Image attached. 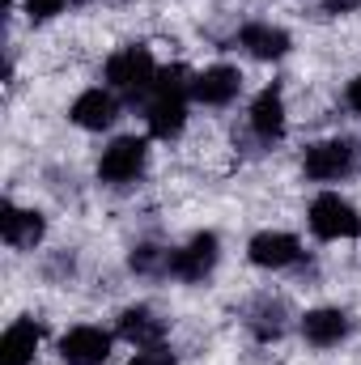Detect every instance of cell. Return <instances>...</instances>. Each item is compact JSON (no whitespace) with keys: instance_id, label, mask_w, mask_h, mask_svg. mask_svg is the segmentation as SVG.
<instances>
[{"instance_id":"1","label":"cell","mask_w":361,"mask_h":365,"mask_svg":"<svg viewBox=\"0 0 361 365\" xmlns=\"http://www.w3.org/2000/svg\"><path fill=\"white\" fill-rule=\"evenodd\" d=\"M361 166V145L357 140H319L306 149L302 158V170L306 179H319V182H336L345 175H353Z\"/></svg>"},{"instance_id":"2","label":"cell","mask_w":361,"mask_h":365,"mask_svg":"<svg viewBox=\"0 0 361 365\" xmlns=\"http://www.w3.org/2000/svg\"><path fill=\"white\" fill-rule=\"evenodd\" d=\"M145 162H149V145H145L141 136H115V140L102 149V158H98V179L123 187V182L141 179Z\"/></svg>"},{"instance_id":"3","label":"cell","mask_w":361,"mask_h":365,"mask_svg":"<svg viewBox=\"0 0 361 365\" xmlns=\"http://www.w3.org/2000/svg\"><path fill=\"white\" fill-rule=\"evenodd\" d=\"M153 77H158V64H153L149 47H123V51H115V56L106 60V81H111L115 90L132 93V98L149 93Z\"/></svg>"},{"instance_id":"4","label":"cell","mask_w":361,"mask_h":365,"mask_svg":"<svg viewBox=\"0 0 361 365\" xmlns=\"http://www.w3.org/2000/svg\"><path fill=\"white\" fill-rule=\"evenodd\" d=\"M310 230H315L319 238H327V242H336V238H357L361 217L349 200H340L336 191H323V195H315V204H310Z\"/></svg>"},{"instance_id":"5","label":"cell","mask_w":361,"mask_h":365,"mask_svg":"<svg viewBox=\"0 0 361 365\" xmlns=\"http://www.w3.org/2000/svg\"><path fill=\"white\" fill-rule=\"evenodd\" d=\"M217 259H221V242H217V234H195L187 247H179L175 255H171V276H179L187 284H195V280H204V276L217 268Z\"/></svg>"},{"instance_id":"6","label":"cell","mask_w":361,"mask_h":365,"mask_svg":"<svg viewBox=\"0 0 361 365\" xmlns=\"http://www.w3.org/2000/svg\"><path fill=\"white\" fill-rule=\"evenodd\" d=\"M298 255H302V242L293 234H285V230H264V234H255L247 242V259L255 268H272V272L298 264Z\"/></svg>"},{"instance_id":"7","label":"cell","mask_w":361,"mask_h":365,"mask_svg":"<svg viewBox=\"0 0 361 365\" xmlns=\"http://www.w3.org/2000/svg\"><path fill=\"white\" fill-rule=\"evenodd\" d=\"M0 234H4V242H9L13 251H34V247L43 242V234H47V221H43V212H34V208L4 204V208H0Z\"/></svg>"},{"instance_id":"8","label":"cell","mask_w":361,"mask_h":365,"mask_svg":"<svg viewBox=\"0 0 361 365\" xmlns=\"http://www.w3.org/2000/svg\"><path fill=\"white\" fill-rule=\"evenodd\" d=\"M238 90H243V77L230 64H213L200 77H191V98L204 102V106H225V102L238 98Z\"/></svg>"},{"instance_id":"9","label":"cell","mask_w":361,"mask_h":365,"mask_svg":"<svg viewBox=\"0 0 361 365\" xmlns=\"http://www.w3.org/2000/svg\"><path fill=\"white\" fill-rule=\"evenodd\" d=\"M60 357L64 365H102L111 357V336L102 327H73L60 340Z\"/></svg>"},{"instance_id":"10","label":"cell","mask_w":361,"mask_h":365,"mask_svg":"<svg viewBox=\"0 0 361 365\" xmlns=\"http://www.w3.org/2000/svg\"><path fill=\"white\" fill-rule=\"evenodd\" d=\"M145 119H149V132H153L158 140L179 136L183 123H187V93H149Z\"/></svg>"},{"instance_id":"11","label":"cell","mask_w":361,"mask_h":365,"mask_svg":"<svg viewBox=\"0 0 361 365\" xmlns=\"http://www.w3.org/2000/svg\"><path fill=\"white\" fill-rule=\"evenodd\" d=\"M115 115H119V102H115V93H106V90L77 93V102H73V110H68V119H73L77 128H86V132H102V128H111Z\"/></svg>"},{"instance_id":"12","label":"cell","mask_w":361,"mask_h":365,"mask_svg":"<svg viewBox=\"0 0 361 365\" xmlns=\"http://www.w3.org/2000/svg\"><path fill=\"white\" fill-rule=\"evenodd\" d=\"M302 336L315 349H332V344H340L349 336V314L336 310V306H319V310H310L302 319Z\"/></svg>"},{"instance_id":"13","label":"cell","mask_w":361,"mask_h":365,"mask_svg":"<svg viewBox=\"0 0 361 365\" xmlns=\"http://www.w3.org/2000/svg\"><path fill=\"white\" fill-rule=\"evenodd\" d=\"M119 336H123L128 344H136V349H153V344H162V336H166V319H158L149 306H128V310L119 314Z\"/></svg>"},{"instance_id":"14","label":"cell","mask_w":361,"mask_h":365,"mask_svg":"<svg viewBox=\"0 0 361 365\" xmlns=\"http://www.w3.org/2000/svg\"><path fill=\"white\" fill-rule=\"evenodd\" d=\"M251 128H255V136L260 140H280L285 136V98L276 86L255 93V102H251Z\"/></svg>"},{"instance_id":"15","label":"cell","mask_w":361,"mask_h":365,"mask_svg":"<svg viewBox=\"0 0 361 365\" xmlns=\"http://www.w3.org/2000/svg\"><path fill=\"white\" fill-rule=\"evenodd\" d=\"M39 340H43V327L34 319H17L0 340V365H30L39 353Z\"/></svg>"},{"instance_id":"16","label":"cell","mask_w":361,"mask_h":365,"mask_svg":"<svg viewBox=\"0 0 361 365\" xmlns=\"http://www.w3.org/2000/svg\"><path fill=\"white\" fill-rule=\"evenodd\" d=\"M285 319H289V310H285L280 297H255L251 310H247V327H251V336L264 340V344L285 336V327H289Z\"/></svg>"},{"instance_id":"17","label":"cell","mask_w":361,"mask_h":365,"mask_svg":"<svg viewBox=\"0 0 361 365\" xmlns=\"http://www.w3.org/2000/svg\"><path fill=\"white\" fill-rule=\"evenodd\" d=\"M238 43H243L255 60H280V56L289 51V34H285L280 26H268V21H251V26H243Z\"/></svg>"},{"instance_id":"18","label":"cell","mask_w":361,"mask_h":365,"mask_svg":"<svg viewBox=\"0 0 361 365\" xmlns=\"http://www.w3.org/2000/svg\"><path fill=\"white\" fill-rule=\"evenodd\" d=\"M132 272H141V276L171 272V251H162V247H153V242L132 247Z\"/></svg>"},{"instance_id":"19","label":"cell","mask_w":361,"mask_h":365,"mask_svg":"<svg viewBox=\"0 0 361 365\" xmlns=\"http://www.w3.org/2000/svg\"><path fill=\"white\" fill-rule=\"evenodd\" d=\"M21 4H26V17H30V21H47V17H56L68 0H21Z\"/></svg>"},{"instance_id":"20","label":"cell","mask_w":361,"mask_h":365,"mask_svg":"<svg viewBox=\"0 0 361 365\" xmlns=\"http://www.w3.org/2000/svg\"><path fill=\"white\" fill-rule=\"evenodd\" d=\"M128 365H175V353H171V349H162V344H153V349H141Z\"/></svg>"},{"instance_id":"21","label":"cell","mask_w":361,"mask_h":365,"mask_svg":"<svg viewBox=\"0 0 361 365\" xmlns=\"http://www.w3.org/2000/svg\"><path fill=\"white\" fill-rule=\"evenodd\" d=\"M357 4H361V0H323V9H327V13H353Z\"/></svg>"},{"instance_id":"22","label":"cell","mask_w":361,"mask_h":365,"mask_svg":"<svg viewBox=\"0 0 361 365\" xmlns=\"http://www.w3.org/2000/svg\"><path fill=\"white\" fill-rule=\"evenodd\" d=\"M349 106L361 115V77H353V81H349Z\"/></svg>"}]
</instances>
